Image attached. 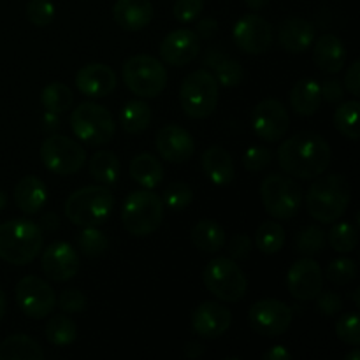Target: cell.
Here are the masks:
<instances>
[{
  "label": "cell",
  "mask_w": 360,
  "mask_h": 360,
  "mask_svg": "<svg viewBox=\"0 0 360 360\" xmlns=\"http://www.w3.org/2000/svg\"><path fill=\"white\" fill-rule=\"evenodd\" d=\"M329 243L338 253H352L357 248L359 243L357 229L348 224V221H340V224L333 225V229H330Z\"/></svg>",
  "instance_id": "39"
},
{
  "label": "cell",
  "mask_w": 360,
  "mask_h": 360,
  "mask_svg": "<svg viewBox=\"0 0 360 360\" xmlns=\"http://www.w3.org/2000/svg\"><path fill=\"white\" fill-rule=\"evenodd\" d=\"M288 292L297 301H313L322 292L323 276L319 262L313 259H301L292 264L287 274Z\"/></svg>",
  "instance_id": "16"
},
{
  "label": "cell",
  "mask_w": 360,
  "mask_h": 360,
  "mask_svg": "<svg viewBox=\"0 0 360 360\" xmlns=\"http://www.w3.org/2000/svg\"><path fill=\"white\" fill-rule=\"evenodd\" d=\"M6 311H7V301H6V294H4V290L0 288V320L6 316Z\"/></svg>",
  "instance_id": "57"
},
{
  "label": "cell",
  "mask_w": 360,
  "mask_h": 360,
  "mask_svg": "<svg viewBox=\"0 0 360 360\" xmlns=\"http://www.w3.org/2000/svg\"><path fill=\"white\" fill-rule=\"evenodd\" d=\"M56 306L62 309L63 313L69 315H76V313L84 311L86 308V295L77 288H67L56 299Z\"/></svg>",
  "instance_id": "45"
},
{
  "label": "cell",
  "mask_w": 360,
  "mask_h": 360,
  "mask_svg": "<svg viewBox=\"0 0 360 360\" xmlns=\"http://www.w3.org/2000/svg\"><path fill=\"white\" fill-rule=\"evenodd\" d=\"M336 334L343 343L350 347L360 345V319L357 313L341 315L336 322Z\"/></svg>",
  "instance_id": "43"
},
{
  "label": "cell",
  "mask_w": 360,
  "mask_h": 360,
  "mask_svg": "<svg viewBox=\"0 0 360 360\" xmlns=\"http://www.w3.org/2000/svg\"><path fill=\"white\" fill-rule=\"evenodd\" d=\"M200 53V37L195 30L178 28L160 42V56L167 65L185 67Z\"/></svg>",
  "instance_id": "18"
},
{
  "label": "cell",
  "mask_w": 360,
  "mask_h": 360,
  "mask_svg": "<svg viewBox=\"0 0 360 360\" xmlns=\"http://www.w3.org/2000/svg\"><path fill=\"white\" fill-rule=\"evenodd\" d=\"M41 102L51 115H62L69 111L74 104V94L67 84L51 83L41 91Z\"/></svg>",
  "instance_id": "36"
},
{
  "label": "cell",
  "mask_w": 360,
  "mask_h": 360,
  "mask_svg": "<svg viewBox=\"0 0 360 360\" xmlns=\"http://www.w3.org/2000/svg\"><path fill=\"white\" fill-rule=\"evenodd\" d=\"M112 18L127 32H139L150 25L153 7L150 0H116Z\"/></svg>",
  "instance_id": "23"
},
{
  "label": "cell",
  "mask_w": 360,
  "mask_h": 360,
  "mask_svg": "<svg viewBox=\"0 0 360 360\" xmlns=\"http://www.w3.org/2000/svg\"><path fill=\"white\" fill-rule=\"evenodd\" d=\"M130 178L143 188L153 190L164 179V167L151 153H139L130 162Z\"/></svg>",
  "instance_id": "28"
},
{
  "label": "cell",
  "mask_w": 360,
  "mask_h": 360,
  "mask_svg": "<svg viewBox=\"0 0 360 360\" xmlns=\"http://www.w3.org/2000/svg\"><path fill=\"white\" fill-rule=\"evenodd\" d=\"M164 220V202L151 190H137L125 199L122 207V224L129 234L146 238L153 234Z\"/></svg>",
  "instance_id": "5"
},
{
  "label": "cell",
  "mask_w": 360,
  "mask_h": 360,
  "mask_svg": "<svg viewBox=\"0 0 360 360\" xmlns=\"http://www.w3.org/2000/svg\"><path fill=\"white\" fill-rule=\"evenodd\" d=\"M18 308L28 319H48L56 308V295L51 285L37 276H25L18 281L14 290Z\"/></svg>",
  "instance_id": "12"
},
{
  "label": "cell",
  "mask_w": 360,
  "mask_h": 360,
  "mask_svg": "<svg viewBox=\"0 0 360 360\" xmlns=\"http://www.w3.org/2000/svg\"><path fill=\"white\" fill-rule=\"evenodd\" d=\"M292 354L285 347H273L267 354H264V360H290Z\"/></svg>",
  "instance_id": "53"
},
{
  "label": "cell",
  "mask_w": 360,
  "mask_h": 360,
  "mask_svg": "<svg viewBox=\"0 0 360 360\" xmlns=\"http://www.w3.org/2000/svg\"><path fill=\"white\" fill-rule=\"evenodd\" d=\"M44 234L41 225L25 218L0 224V259L13 266H27L41 253Z\"/></svg>",
  "instance_id": "3"
},
{
  "label": "cell",
  "mask_w": 360,
  "mask_h": 360,
  "mask_svg": "<svg viewBox=\"0 0 360 360\" xmlns=\"http://www.w3.org/2000/svg\"><path fill=\"white\" fill-rule=\"evenodd\" d=\"M70 129L74 136L91 146H102L112 139L116 123L112 115L101 104L81 102L70 115Z\"/></svg>",
  "instance_id": "10"
},
{
  "label": "cell",
  "mask_w": 360,
  "mask_h": 360,
  "mask_svg": "<svg viewBox=\"0 0 360 360\" xmlns=\"http://www.w3.org/2000/svg\"><path fill=\"white\" fill-rule=\"evenodd\" d=\"M56 227H58V220H56L55 214H46V217L42 218L41 229H46V231H55Z\"/></svg>",
  "instance_id": "55"
},
{
  "label": "cell",
  "mask_w": 360,
  "mask_h": 360,
  "mask_svg": "<svg viewBox=\"0 0 360 360\" xmlns=\"http://www.w3.org/2000/svg\"><path fill=\"white\" fill-rule=\"evenodd\" d=\"M236 46L246 55H262L271 48L274 39L273 27L259 14H246L232 28Z\"/></svg>",
  "instance_id": "15"
},
{
  "label": "cell",
  "mask_w": 360,
  "mask_h": 360,
  "mask_svg": "<svg viewBox=\"0 0 360 360\" xmlns=\"http://www.w3.org/2000/svg\"><path fill=\"white\" fill-rule=\"evenodd\" d=\"M320 90H322V98H326L329 104H340L345 98L343 86L336 79H327L326 83L320 84Z\"/></svg>",
  "instance_id": "50"
},
{
  "label": "cell",
  "mask_w": 360,
  "mask_h": 360,
  "mask_svg": "<svg viewBox=\"0 0 360 360\" xmlns=\"http://www.w3.org/2000/svg\"><path fill=\"white\" fill-rule=\"evenodd\" d=\"M46 340L56 348L70 347L77 340V326L65 315H55L46 323Z\"/></svg>",
  "instance_id": "34"
},
{
  "label": "cell",
  "mask_w": 360,
  "mask_h": 360,
  "mask_svg": "<svg viewBox=\"0 0 360 360\" xmlns=\"http://www.w3.org/2000/svg\"><path fill=\"white\" fill-rule=\"evenodd\" d=\"M347 360H360V352H359L357 347H355L354 352L347 354Z\"/></svg>",
  "instance_id": "58"
},
{
  "label": "cell",
  "mask_w": 360,
  "mask_h": 360,
  "mask_svg": "<svg viewBox=\"0 0 360 360\" xmlns=\"http://www.w3.org/2000/svg\"><path fill=\"white\" fill-rule=\"evenodd\" d=\"M232 326V313L220 302L207 301L197 306L192 313V329L197 336L217 340Z\"/></svg>",
  "instance_id": "19"
},
{
  "label": "cell",
  "mask_w": 360,
  "mask_h": 360,
  "mask_svg": "<svg viewBox=\"0 0 360 360\" xmlns=\"http://www.w3.org/2000/svg\"><path fill=\"white\" fill-rule=\"evenodd\" d=\"M316 37V30L313 23L299 16L287 18L278 28V41L281 48L292 55H301L308 51Z\"/></svg>",
  "instance_id": "22"
},
{
  "label": "cell",
  "mask_w": 360,
  "mask_h": 360,
  "mask_svg": "<svg viewBox=\"0 0 360 360\" xmlns=\"http://www.w3.org/2000/svg\"><path fill=\"white\" fill-rule=\"evenodd\" d=\"M204 9V0H178L174 4V18L179 23H192L200 16Z\"/></svg>",
  "instance_id": "47"
},
{
  "label": "cell",
  "mask_w": 360,
  "mask_h": 360,
  "mask_svg": "<svg viewBox=\"0 0 360 360\" xmlns=\"http://www.w3.org/2000/svg\"><path fill=\"white\" fill-rule=\"evenodd\" d=\"M218 83L206 69L193 70L183 79L179 102L185 115L192 120H206L218 105Z\"/></svg>",
  "instance_id": "6"
},
{
  "label": "cell",
  "mask_w": 360,
  "mask_h": 360,
  "mask_svg": "<svg viewBox=\"0 0 360 360\" xmlns=\"http://www.w3.org/2000/svg\"><path fill=\"white\" fill-rule=\"evenodd\" d=\"M273 160V153L264 146H252L243 157V165L252 172H259L266 169Z\"/></svg>",
  "instance_id": "46"
},
{
  "label": "cell",
  "mask_w": 360,
  "mask_h": 360,
  "mask_svg": "<svg viewBox=\"0 0 360 360\" xmlns=\"http://www.w3.org/2000/svg\"><path fill=\"white\" fill-rule=\"evenodd\" d=\"M248 320L257 334L276 338L290 329L292 309L278 299H262L250 308Z\"/></svg>",
  "instance_id": "13"
},
{
  "label": "cell",
  "mask_w": 360,
  "mask_h": 360,
  "mask_svg": "<svg viewBox=\"0 0 360 360\" xmlns=\"http://www.w3.org/2000/svg\"><path fill=\"white\" fill-rule=\"evenodd\" d=\"M350 200V183L345 176H319L306 192V210L313 220L320 224H334L347 213Z\"/></svg>",
  "instance_id": "2"
},
{
  "label": "cell",
  "mask_w": 360,
  "mask_h": 360,
  "mask_svg": "<svg viewBox=\"0 0 360 360\" xmlns=\"http://www.w3.org/2000/svg\"><path fill=\"white\" fill-rule=\"evenodd\" d=\"M6 206H7V197H6V193L0 190V211H2Z\"/></svg>",
  "instance_id": "59"
},
{
  "label": "cell",
  "mask_w": 360,
  "mask_h": 360,
  "mask_svg": "<svg viewBox=\"0 0 360 360\" xmlns=\"http://www.w3.org/2000/svg\"><path fill=\"white\" fill-rule=\"evenodd\" d=\"M313 62L322 72L338 74L347 62V46L338 35L326 34L319 37L313 49Z\"/></svg>",
  "instance_id": "24"
},
{
  "label": "cell",
  "mask_w": 360,
  "mask_h": 360,
  "mask_svg": "<svg viewBox=\"0 0 360 360\" xmlns=\"http://www.w3.org/2000/svg\"><path fill=\"white\" fill-rule=\"evenodd\" d=\"M359 101H347L334 111V127L352 141L359 139Z\"/></svg>",
  "instance_id": "37"
},
{
  "label": "cell",
  "mask_w": 360,
  "mask_h": 360,
  "mask_svg": "<svg viewBox=\"0 0 360 360\" xmlns=\"http://www.w3.org/2000/svg\"><path fill=\"white\" fill-rule=\"evenodd\" d=\"M345 86L350 91L354 97H359L360 95V62L355 60L347 70V76H345Z\"/></svg>",
  "instance_id": "51"
},
{
  "label": "cell",
  "mask_w": 360,
  "mask_h": 360,
  "mask_svg": "<svg viewBox=\"0 0 360 360\" xmlns=\"http://www.w3.org/2000/svg\"><path fill=\"white\" fill-rule=\"evenodd\" d=\"M246 6L253 11H260L262 7H266L269 4V0H245Z\"/></svg>",
  "instance_id": "56"
},
{
  "label": "cell",
  "mask_w": 360,
  "mask_h": 360,
  "mask_svg": "<svg viewBox=\"0 0 360 360\" xmlns=\"http://www.w3.org/2000/svg\"><path fill=\"white\" fill-rule=\"evenodd\" d=\"M202 171L218 186H227L234 181L236 167L231 153L221 146H211L202 153Z\"/></svg>",
  "instance_id": "25"
},
{
  "label": "cell",
  "mask_w": 360,
  "mask_h": 360,
  "mask_svg": "<svg viewBox=\"0 0 360 360\" xmlns=\"http://www.w3.org/2000/svg\"><path fill=\"white\" fill-rule=\"evenodd\" d=\"M185 354L188 359H199L202 357L204 354V347L200 343H195V341H192V343H188L185 347Z\"/></svg>",
  "instance_id": "54"
},
{
  "label": "cell",
  "mask_w": 360,
  "mask_h": 360,
  "mask_svg": "<svg viewBox=\"0 0 360 360\" xmlns=\"http://www.w3.org/2000/svg\"><path fill=\"white\" fill-rule=\"evenodd\" d=\"M326 246V232L319 225H309L302 229L295 238V252L304 257H313L320 253Z\"/></svg>",
  "instance_id": "38"
},
{
  "label": "cell",
  "mask_w": 360,
  "mask_h": 360,
  "mask_svg": "<svg viewBox=\"0 0 360 360\" xmlns=\"http://www.w3.org/2000/svg\"><path fill=\"white\" fill-rule=\"evenodd\" d=\"M14 202L25 214H35L48 202V188L35 176H25L14 186Z\"/></svg>",
  "instance_id": "26"
},
{
  "label": "cell",
  "mask_w": 360,
  "mask_h": 360,
  "mask_svg": "<svg viewBox=\"0 0 360 360\" xmlns=\"http://www.w3.org/2000/svg\"><path fill=\"white\" fill-rule=\"evenodd\" d=\"M253 132L266 143H276L287 136L290 129V116L287 108L276 98H266L253 108Z\"/></svg>",
  "instance_id": "14"
},
{
  "label": "cell",
  "mask_w": 360,
  "mask_h": 360,
  "mask_svg": "<svg viewBox=\"0 0 360 360\" xmlns=\"http://www.w3.org/2000/svg\"><path fill=\"white\" fill-rule=\"evenodd\" d=\"M287 236H285V229L281 227L278 221H264L255 234V245L264 255H276L281 248L285 246Z\"/></svg>",
  "instance_id": "35"
},
{
  "label": "cell",
  "mask_w": 360,
  "mask_h": 360,
  "mask_svg": "<svg viewBox=\"0 0 360 360\" xmlns=\"http://www.w3.org/2000/svg\"><path fill=\"white\" fill-rule=\"evenodd\" d=\"M202 280L210 294L221 302H238L248 290V278L241 267L227 257H218L204 267Z\"/></svg>",
  "instance_id": "9"
},
{
  "label": "cell",
  "mask_w": 360,
  "mask_h": 360,
  "mask_svg": "<svg viewBox=\"0 0 360 360\" xmlns=\"http://www.w3.org/2000/svg\"><path fill=\"white\" fill-rule=\"evenodd\" d=\"M41 160L48 171L60 176H70L76 174L86 164V151L70 137L49 136L41 146Z\"/></svg>",
  "instance_id": "11"
},
{
  "label": "cell",
  "mask_w": 360,
  "mask_h": 360,
  "mask_svg": "<svg viewBox=\"0 0 360 360\" xmlns=\"http://www.w3.org/2000/svg\"><path fill=\"white\" fill-rule=\"evenodd\" d=\"M155 146L162 158L171 164H183L188 158H192L195 151L193 137L186 129L179 125H165L162 127L155 137Z\"/></svg>",
  "instance_id": "20"
},
{
  "label": "cell",
  "mask_w": 360,
  "mask_h": 360,
  "mask_svg": "<svg viewBox=\"0 0 360 360\" xmlns=\"http://www.w3.org/2000/svg\"><path fill=\"white\" fill-rule=\"evenodd\" d=\"M88 169L95 181L102 183V185H112L120 176V160L112 151L101 150L90 158Z\"/></svg>",
  "instance_id": "33"
},
{
  "label": "cell",
  "mask_w": 360,
  "mask_h": 360,
  "mask_svg": "<svg viewBox=\"0 0 360 360\" xmlns=\"http://www.w3.org/2000/svg\"><path fill=\"white\" fill-rule=\"evenodd\" d=\"M27 18L35 27H48L55 18V6L49 0H30L27 6Z\"/></svg>",
  "instance_id": "44"
},
{
  "label": "cell",
  "mask_w": 360,
  "mask_h": 360,
  "mask_svg": "<svg viewBox=\"0 0 360 360\" xmlns=\"http://www.w3.org/2000/svg\"><path fill=\"white\" fill-rule=\"evenodd\" d=\"M44 352L34 338L14 334L0 343V360H42Z\"/></svg>",
  "instance_id": "29"
},
{
  "label": "cell",
  "mask_w": 360,
  "mask_h": 360,
  "mask_svg": "<svg viewBox=\"0 0 360 360\" xmlns=\"http://www.w3.org/2000/svg\"><path fill=\"white\" fill-rule=\"evenodd\" d=\"M122 129L127 134H141L150 127L151 109L144 101H130L120 112Z\"/></svg>",
  "instance_id": "32"
},
{
  "label": "cell",
  "mask_w": 360,
  "mask_h": 360,
  "mask_svg": "<svg viewBox=\"0 0 360 360\" xmlns=\"http://www.w3.org/2000/svg\"><path fill=\"white\" fill-rule=\"evenodd\" d=\"M217 30H218L217 20H214V18H206V20H202L199 25H197L195 34L199 35L200 39H211L214 34H217Z\"/></svg>",
  "instance_id": "52"
},
{
  "label": "cell",
  "mask_w": 360,
  "mask_h": 360,
  "mask_svg": "<svg viewBox=\"0 0 360 360\" xmlns=\"http://www.w3.org/2000/svg\"><path fill=\"white\" fill-rule=\"evenodd\" d=\"M229 255L234 260H245L252 253V239L246 234H238L229 241L227 245Z\"/></svg>",
  "instance_id": "49"
},
{
  "label": "cell",
  "mask_w": 360,
  "mask_h": 360,
  "mask_svg": "<svg viewBox=\"0 0 360 360\" xmlns=\"http://www.w3.org/2000/svg\"><path fill=\"white\" fill-rule=\"evenodd\" d=\"M333 150L316 132H299L278 148V164L292 178L315 179L329 169Z\"/></svg>",
  "instance_id": "1"
},
{
  "label": "cell",
  "mask_w": 360,
  "mask_h": 360,
  "mask_svg": "<svg viewBox=\"0 0 360 360\" xmlns=\"http://www.w3.org/2000/svg\"><path fill=\"white\" fill-rule=\"evenodd\" d=\"M193 246L202 253H218L225 246V231L218 221L214 220H200L192 229Z\"/></svg>",
  "instance_id": "31"
},
{
  "label": "cell",
  "mask_w": 360,
  "mask_h": 360,
  "mask_svg": "<svg viewBox=\"0 0 360 360\" xmlns=\"http://www.w3.org/2000/svg\"><path fill=\"white\" fill-rule=\"evenodd\" d=\"M288 98H290V108L299 116H313L320 109V104H322L320 83L313 77L299 79L292 88Z\"/></svg>",
  "instance_id": "27"
},
{
  "label": "cell",
  "mask_w": 360,
  "mask_h": 360,
  "mask_svg": "<svg viewBox=\"0 0 360 360\" xmlns=\"http://www.w3.org/2000/svg\"><path fill=\"white\" fill-rule=\"evenodd\" d=\"M123 81L132 94L141 98H155L167 84L164 63L151 55H134L123 63Z\"/></svg>",
  "instance_id": "7"
},
{
  "label": "cell",
  "mask_w": 360,
  "mask_h": 360,
  "mask_svg": "<svg viewBox=\"0 0 360 360\" xmlns=\"http://www.w3.org/2000/svg\"><path fill=\"white\" fill-rule=\"evenodd\" d=\"M115 197L108 186H84L65 200V217L77 227H98L111 217Z\"/></svg>",
  "instance_id": "4"
},
{
  "label": "cell",
  "mask_w": 360,
  "mask_h": 360,
  "mask_svg": "<svg viewBox=\"0 0 360 360\" xmlns=\"http://www.w3.org/2000/svg\"><path fill=\"white\" fill-rule=\"evenodd\" d=\"M357 264L347 257H340V259L333 260L327 266V280L334 285H348L357 278Z\"/></svg>",
  "instance_id": "42"
},
{
  "label": "cell",
  "mask_w": 360,
  "mask_h": 360,
  "mask_svg": "<svg viewBox=\"0 0 360 360\" xmlns=\"http://www.w3.org/2000/svg\"><path fill=\"white\" fill-rule=\"evenodd\" d=\"M109 241L104 232L97 227H84L83 232L77 236V248L86 257H98L105 253Z\"/></svg>",
  "instance_id": "40"
},
{
  "label": "cell",
  "mask_w": 360,
  "mask_h": 360,
  "mask_svg": "<svg viewBox=\"0 0 360 360\" xmlns=\"http://www.w3.org/2000/svg\"><path fill=\"white\" fill-rule=\"evenodd\" d=\"M193 192L186 183L174 181L164 190V200L162 202L172 211H183L192 204Z\"/></svg>",
  "instance_id": "41"
},
{
  "label": "cell",
  "mask_w": 360,
  "mask_h": 360,
  "mask_svg": "<svg viewBox=\"0 0 360 360\" xmlns=\"http://www.w3.org/2000/svg\"><path fill=\"white\" fill-rule=\"evenodd\" d=\"M207 65L213 69V76L218 84L225 88H234L241 84L243 77H245V70H243L241 63L238 60H232L229 56L221 55L217 49H210V55L204 60Z\"/></svg>",
  "instance_id": "30"
},
{
  "label": "cell",
  "mask_w": 360,
  "mask_h": 360,
  "mask_svg": "<svg viewBox=\"0 0 360 360\" xmlns=\"http://www.w3.org/2000/svg\"><path fill=\"white\" fill-rule=\"evenodd\" d=\"M118 84L115 70L105 63H86L76 74V86L83 95L91 98L108 97Z\"/></svg>",
  "instance_id": "21"
},
{
  "label": "cell",
  "mask_w": 360,
  "mask_h": 360,
  "mask_svg": "<svg viewBox=\"0 0 360 360\" xmlns=\"http://www.w3.org/2000/svg\"><path fill=\"white\" fill-rule=\"evenodd\" d=\"M316 308H319L326 316H334L341 311V308H343V299L338 294H334V292H326V294L320 292V294L316 295Z\"/></svg>",
  "instance_id": "48"
},
{
  "label": "cell",
  "mask_w": 360,
  "mask_h": 360,
  "mask_svg": "<svg viewBox=\"0 0 360 360\" xmlns=\"http://www.w3.org/2000/svg\"><path fill=\"white\" fill-rule=\"evenodd\" d=\"M260 199L274 220H290L302 207V188L297 181L281 174H269L260 185Z\"/></svg>",
  "instance_id": "8"
},
{
  "label": "cell",
  "mask_w": 360,
  "mask_h": 360,
  "mask_svg": "<svg viewBox=\"0 0 360 360\" xmlns=\"http://www.w3.org/2000/svg\"><path fill=\"white\" fill-rule=\"evenodd\" d=\"M42 271L53 281H69L79 273V255L69 243H51L41 259Z\"/></svg>",
  "instance_id": "17"
}]
</instances>
